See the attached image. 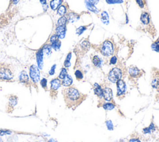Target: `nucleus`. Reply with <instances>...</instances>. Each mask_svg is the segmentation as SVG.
Instances as JSON below:
<instances>
[{
  "label": "nucleus",
  "instance_id": "28",
  "mask_svg": "<svg viewBox=\"0 0 159 142\" xmlns=\"http://www.w3.org/2000/svg\"><path fill=\"white\" fill-rule=\"evenodd\" d=\"M57 13L60 16H65L67 13V7L65 5H62L57 9Z\"/></svg>",
  "mask_w": 159,
  "mask_h": 142
},
{
  "label": "nucleus",
  "instance_id": "3",
  "mask_svg": "<svg viewBox=\"0 0 159 142\" xmlns=\"http://www.w3.org/2000/svg\"><path fill=\"white\" fill-rule=\"evenodd\" d=\"M14 77V72L9 65L6 64H0V80L3 81H11Z\"/></svg>",
  "mask_w": 159,
  "mask_h": 142
},
{
  "label": "nucleus",
  "instance_id": "11",
  "mask_svg": "<svg viewBox=\"0 0 159 142\" xmlns=\"http://www.w3.org/2000/svg\"><path fill=\"white\" fill-rule=\"evenodd\" d=\"M93 91L98 98L101 100H103V88L98 83L93 84Z\"/></svg>",
  "mask_w": 159,
  "mask_h": 142
},
{
  "label": "nucleus",
  "instance_id": "38",
  "mask_svg": "<svg viewBox=\"0 0 159 142\" xmlns=\"http://www.w3.org/2000/svg\"><path fill=\"white\" fill-rule=\"evenodd\" d=\"M12 134V131L7 129H0V137L5 135H10Z\"/></svg>",
  "mask_w": 159,
  "mask_h": 142
},
{
  "label": "nucleus",
  "instance_id": "34",
  "mask_svg": "<svg viewBox=\"0 0 159 142\" xmlns=\"http://www.w3.org/2000/svg\"><path fill=\"white\" fill-rule=\"evenodd\" d=\"M151 49H152V51L159 53V39L155 41L152 44V45H151Z\"/></svg>",
  "mask_w": 159,
  "mask_h": 142
},
{
  "label": "nucleus",
  "instance_id": "23",
  "mask_svg": "<svg viewBox=\"0 0 159 142\" xmlns=\"http://www.w3.org/2000/svg\"><path fill=\"white\" fill-rule=\"evenodd\" d=\"M151 85L153 89L159 91V74H156L153 77L152 80L151 81Z\"/></svg>",
  "mask_w": 159,
  "mask_h": 142
},
{
  "label": "nucleus",
  "instance_id": "44",
  "mask_svg": "<svg viewBox=\"0 0 159 142\" xmlns=\"http://www.w3.org/2000/svg\"><path fill=\"white\" fill-rule=\"evenodd\" d=\"M87 1H89L90 3L93 4V5H96L97 4L99 3V0H87Z\"/></svg>",
  "mask_w": 159,
  "mask_h": 142
},
{
  "label": "nucleus",
  "instance_id": "2",
  "mask_svg": "<svg viewBox=\"0 0 159 142\" xmlns=\"http://www.w3.org/2000/svg\"><path fill=\"white\" fill-rule=\"evenodd\" d=\"M98 50L104 57H109L115 54L116 49L114 43L111 41L107 39L102 43Z\"/></svg>",
  "mask_w": 159,
  "mask_h": 142
},
{
  "label": "nucleus",
  "instance_id": "29",
  "mask_svg": "<svg viewBox=\"0 0 159 142\" xmlns=\"http://www.w3.org/2000/svg\"><path fill=\"white\" fill-rule=\"evenodd\" d=\"M68 19L66 16H60L57 21V26H66L68 23Z\"/></svg>",
  "mask_w": 159,
  "mask_h": 142
},
{
  "label": "nucleus",
  "instance_id": "25",
  "mask_svg": "<svg viewBox=\"0 0 159 142\" xmlns=\"http://www.w3.org/2000/svg\"><path fill=\"white\" fill-rule=\"evenodd\" d=\"M101 16V21H102L103 24L108 25L109 23V16L108 13L106 12V11H102L100 14Z\"/></svg>",
  "mask_w": 159,
  "mask_h": 142
},
{
  "label": "nucleus",
  "instance_id": "43",
  "mask_svg": "<svg viewBox=\"0 0 159 142\" xmlns=\"http://www.w3.org/2000/svg\"><path fill=\"white\" fill-rule=\"evenodd\" d=\"M128 142H142L138 137H131Z\"/></svg>",
  "mask_w": 159,
  "mask_h": 142
},
{
  "label": "nucleus",
  "instance_id": "22",
  "mask_svg": "<svg viewBox=\"0 0 159 142\" xmlns=\"http://www.w3.org/2000/svg\"><path fill=\"white\" fill-rule=\"evenodd\" d=\"M85 6L86 7V9L88 11H91V12H92L94 14H99L100 11L97 8L96 5H93V4L90 3L89 1H87V0H85Z\"/></svg>",
  "mask_w": 159,
  "mask_h": 142
},
{
  "label": "nucleus",
  "instance_id": "47",
  "mask_svg": "<svg viewBox=\"0 0 159 142\" xmlns=\"http://www.w3.org/2000/svg\"><path fill=\"white\" fill-rule=\"evenodd\" d=\"M48 142H58V141L56 139H55V138H50V139H49L48 140Z\"/></svg>",
  "mask_w": 159,
  "mask_h": 142
},
{
  "label": "nucleus",
  "instance_id": "32",
  "mask_svg": "<svg viewBox=\"0 0 159 142\" xmlns=\"http://www.w3.org/2000/svg\"><path fill=\"white\" fill-rule=\"evenodd\" d=\"M75 76L78 80H82L84 77V74H83V71L80 69H77L75 71Z\"/></svg>",
  "mask_w": 159,
  "mask_h": 142
},
{
  "label": "nucleus",
  "instance_id": "21",
  "mask_svg": "<svg viewBox=\"0 0 159 142\" xmlns=\"http://www.w3.org/2000/svg\"><path fill=\"white\" fill-rule=\"evenodd\" d=\"M18 103V97L14 95H11L9 96L8 99V108H13L17 105Z\"/></svg>",
  "mask_w": 159,
  "mask_h": 142
},
{
  "label": "nucleus",
  "instance_id": "45",
  "mask_svg": "<svg viewBox=\"0 0 159 142\" xmlns=\"http://www.w3.org/2000/svg\"><path fill=\"white\" fill-rule=\"evenodd\" d=\"M20 1V0H11V3H12L13 5H17V4L19 3V1Z\"/></svg>",
  "mask_w": 159,
  "mask_h": 142
},
{
  "label": "nucleus",
  "instance_id": "16",
  "mask_svg": "<svg viewBox=\"0 0 159 142\" xmlns=\"http://www.w3.org/2000/svg\"><path fill=\"white\" fill-rule=\"evenodd\" d=\"M91 47V43L90 41L87 39H85L82 41V42L80 43V50L82 52H88Z\"/></svg>",
  "mask_w": 159,
  "mask_h": 142
},
{
  "label": "nucleus",
  "instance_id": "46",
  "mask_svg": "<svg viewBox=\"0 0 159 142\" xmlns=\"http://www.w3.org/2000/svg\"><path fill=\"white\" fill-rule=\"evenodd\" d=\"M40 3L42 5V6L47 5V0H40Z\"/></svg>",
  "mask_w": 159,
  "mask_h": 142
},
{
  "label": "nucleus",
  "instance_id": "27",
  "mask_svg": "<svg viewBox=\"0 0 159 142\" xmlns=\"http://www.w3.org/2000/svg\"><path fill=\"white\" fill-rule=\"evenodd\" d=\"M72 58V52H69V53L67 54L65 61L63 62V66L64 67L68 69L71 66V59Z\"/></svg>",
  "mask_w": 159,
  "mask_h": 142
},
{
  "label": "nucleus",
  "instance_id": "8",
  "mask_svg": "<svg viewBox=\"0 0 159 142\" xmlns=\"http://www.w3.org/2000/svg\"><path fill=\"white\" fill-rule=\"evenodd\" d=\"M128 74L130 77L132 78H137L142 75V70L139 69L137 67L131 66L128 68Z\"/></svg>",
  "mask_w": 159,
  "mask_h": 142
},
{
  "label": "nucleus",
  "instance_id": "6",
  "mask_svg": "<svg viewBox=\"0 0 159 142\" xmlns=\"http://www.w3.org/2000/svg\"><path fill=\"white\" fill-rule=\"evenodd\" d=\"M116 96L118 98H122L127 91V85L123 79H120L116 83Z\"/></svg>",
  "mask_w": 159,
  "mask_h": 142
},
{
  "label": "nucleus",
  "instance_id": "10",
  "mask_svg": "<svg viewBox=\"0 0 159 142\" xmlns=\"http://www.w3.org/2000/svg\"><path fill=\"white\" fill-rule=\"evenodd\" d=\"M113 99V90L109 87H103V100L104 102H111Z\"/></svg>",
  "mask_w": 159,
  "mask_h": 142
},
{
  "label": "nucleus",
  "instance_id": "14",
  "mask_svg": "<svg viewBox=\"0 0 159 142\" xmlns=\"http://www.w3.org/2000/svg\"><path fill=\"white\" fill-rule=\"evenodd\" d=\"M19 80L22 84H24L26 85L29 84L30 77L26 70L21 71L20 74V76H19Z\"/></svg>",
  "mask_w": 159,
  "mask_h": 142
},
{
  "label": "nucleus",
  "instance_id": "1",
  "mask_svg": "<svg viewBox=\"0 0 159 142\" xmlns=\"http://www.w3.org/2000/svg\"><path fill=\"white\" fill-rule=\"evenodd\" d=\"M62 93L66 105L69 108L77 107L85 98V96L77 89L71 86L64 89Z\"/></svg>",
  "mask_w": 159,
  "mask_h": 142
},
{
  "label": "nucleus",
  "instance_id": "31",
  "mask_svg": "<svg viewBox=\"0 0 159 142\" xmlns=\"http://www.w3.org/2000/svg\"><path fill=\"white\" fill-rule=\"evenodd\" d=\"M105 125H106V128L109 131H113L115 129L114 123H113L111 120H109V119L106 120L105 121Z\"/></svg>",
  "mask_w": 159,
  "mask_h": 142
},
{
  "label": "nucleus",
  "instance_id": "20",
  "mask_svg": "<svg viewBox=\"0 0 159 142\" xmlns=\"http://www.w3.org/2000/svg\"><path fill=\"white\" fill-rule=\"evenodd\" d=\"M101 107L106 111H111L114 110L116 107V105L113 102H103L101 104Z\"/></svg>",
  "mask_w": 159,
  "mask_h": 142
},
{
  "label": "nucleus",
  "instance_id": "36",
  "mask_svg": "<svg viewBox=\"0 0 159 142\" xmlns=\"http://www.w3.org/2000/svg\"><path fill=\"white\" fill-rule=\"evenodd\" d=\"M118 57H117V56L115 55H113L111 56L110 59H109V65L115 66V65H116V64L118 63Z\"/></svg>",
  "mask_w": 159,
  "mask_h": 142
},
{
  "label": "nucleus",
  "instance_id": "15",
  "mask_svg": "<svg viewBox=\"0 0 159 142\" xmlns=\"http://www.w3.org/2000/svg\"><path fill=\"white\" fill-rule=\"evenodd\" d=\"M67 17L68 19V22H70V23H74L75 22H77L80 18V16L78 14L73 12V11L68 13Z\"/></svg>",
  "mask_w": 159,
  "mask_h": 142
},
{
  "label": "nucleus",
  "instance_id": "4",
  "mask_svg": "<svg viewBox=\"0 0 159 142\" xmlns=\"http://www.w3.org/2000/svg\"><path fill=\"white\" fill-rule=\"evenodd\" d=\"M123 71L119 67H115L109 71L108 74V80L113 84H116L119 80L122 79Z\"/></svg>",
  "mask_w": 159,
  "mask_h": 142
},
{
  "label": "nucleus",
  "instance_id": "19",
  "mask_svg": "<svg viewBox=\"0 0 159 142\" xmlns=\"http://www.w3.org/2000/svg\"><path fill=\"white\" fill-rule=\"evenodd\" d=\"M156 130V125H155V123L153 122H151L150 125L148 126L144 127V128L142 129V133L144 135H149L154 132Z\"/></svg>",
  "mask_w": 159,
  "mask_h": 142
},
{
  "label": "nucleus",
  "instance_id": "40",
  "mask_svg": "<svg viewBox=\"0 0 159 142\" xmlns=\"http://www.w3.org/2000/svg\"><path fill=\"white\" fill-rule=\"evenodd\" d=\"M135 2L141 8H144L146 6L145 0H135Z\"/></svg>",
  "mask_w": 159,
  "mask_h": 142
},
{
  "label": "nucleus",
  "instance_id": "7",
  "mask_svg": "<svg viewBox=\"0 0 159 142\" xmlns=\"http://www.w3.org/2000/svg\"><path fill=\"white\" fill-rule=\"evenodd\" d=\"M50 84H51V87H50L51 95L52 97H56V95L59 89L62 86L61 80L59 79L58 77L54 78L51 80Z\"/></svg>",
  "mask_w": 159,
  "mask_h": 142
},
{
  "label": "nucleus",
  "instance_id": "35",
  "mask_svg": "<svg viewBox=\"0 0 159 142\" xmlns=\"http://www.w3.org/2000/svg\"><path fill=\"white\" fill-rule=\"evenodd\" d=\"M88 28L86 26H81L76 29V34L78 36H80Z\"/></svg>",
  "mask_w": 159,
  "mask_h": 142
},
{
  "label": "nucleus",
  "instance_id": "12",
  "mask_svg": "<svg viewBox=\"0 0 159 142\" xmlns=\"http://www.w3.org/2000/svg\"><path fill=\"white\" fill-rule=\"evenodd\" d=\"M67 32L66 26H57L55 28V34L58 36L59 39H63L65 37Z\"/></svg>",
  "mask_w": 159,
  "mask_h": 142
},
{
  "label": "nucleus",
  "instance_id": "5",
  "mask_svg": "<svg viewBox=\"0 0 159 142\" xmlns=\"http://www.w3.org/2000/svg\"><path fill=\"white\" fill-rule=\"evenodd\" d=\"M29 76L30 79L34 84H36L40 80V69L37 66L32 64L29 67Z\"/></svg>",
  "mask_w": 159,
  "mask_h": 142
},
{
  "label": "nucleus",
  "instance_id": "39",
  "mask_svg": "<svg viewBox=\"0 0 159 142\" xmlns=\"http://www.w3.org/2000/svg\"><path fill=\"white\" fill-rule=\"evenodd\" d=\"M108 5H116V4H121L123 3V0H105Z\"/></svg>",
  "mask_w": 159,
  "mask_h": 142
},
{
  "label": "nucleus",
  "instance_id": "24",
  "mask_svg": "<svg viewBox=\"0 0 159 142\" xmlns=\"http://www.w3.org/2000/svg\"><path fill=\"white\" fill-rule=\"evenodd\" d=\"M63 0H51L50 2V7L52 10L55 11L59 7L62 5Z\"/></svg>",
  "mask_w": 159,
  "mask_h": 142
},
{
  "label": "nucleus",
  "instance_id": "26",
  "mask_svg": "<svg viewBox=\"0 0 159 142\" xmlns=\"http://www.w3.org/2000/svg\"><path fill=\"white\" fill-rule=\"evenodd\" d=\"M42 51L44 52V54L47 55V57L50 56L52 54V48L51 47V44H45L44 46L42 47Z\"/></svg>",
  "mask_w": 159,
  "mask_h": 142
},
{
  "label": "nucleus",
  "instance_id": "33",
  "mask_svg": "<svg viewBox=\"0 0 159 142\" xmlns=\"http://www.w3.org/2000/svg\"><path fill=\"white\" fill-rule=\"evenodd\" d=\"M67 74H68V70L67 68H65V67H63L61 69V70H60V72L59 74L58 78L62 80L66 77Z\"/></svg>",
  "mask_w": 159,
  "mask_h": 142
},
{
  "label": "nucleus",
  "instance_id": "49",
  "mask_svg": "<svg viewBox=\"0 0 159 142\" xmlns=\"http://www.w3.org/2000/svg\"><path fill=\"white\" fill-rule=\"evenodd\" d=\"M0 142H3V140L2 138L1 137H0Z\"/></svg>",
  "mask_w": 159,
  "mask_h": 142
},
{
  "label": "nucleus",
  "instance_id": "37",
  "mask_svg": "<svg viewBox=\"0 0 159 142\" xmlns=\"http://www.w3.org/2000/svg\"><path fill=\"white\" fill-rule=\"evenodd\" d=\"M40 85L44 89L47 90V79L46 78H42V79L40 80Z\"/></svg>",
  "mask_w": 159,
  "mask_h": 142
},
{
  "label": "nucleus",
  "instance_id": "17",
  "mask_svg": "<svg viewBox=\"0 0 159 142\" xmlns=\"http://www.w3.org/2000/svg\"><path fill=\"white\" fill-rule=\"evenodd\" d=\"M62 82V85L65 87H71V85L73 84V78L70 75L67 74L66 77L61 80Z\"/></svg>",
  "mask_w": 159,
  "mask_h": 142
},
{
  "label": "nucleus",
  "instance_id": "42",
  "mask_svg": "<svg viewBox=\"0 0 159 142\" xmlns=\"http://www.w3.org/2000/svg\"><path fill=\"white\" fill-rule=\"evenodd\" d=\"M56 67H57V65L56 64H54L52 67L51 69L49 70V76H54V75L55 74V70H56Z\"/></svg>",
  "mask_w": 159,
  "mask_h": 142
},
{
  "label": "nucleus",
  "instance_id": "18",
  "mask_svg": "<svg viewBox=\"0 0 159 142\" xmlns=\"http://www.w3.org/2000/svg\"><path fill=\"white\" fill-rule=\"evenodd\" d=\"M92 62L94 67L96 68H100L103 64V60L98 55H94L92 57Z\"/></svg>",
  "mask_w": 159,
  "mask_h": 142
},
{
  "label": "nucleus",
  "instance_id": "48",
  "mask_svg": "<svg viewBox=\"0 0 159 142\" xmlns=\"http://www.w3.org/2000/svg\"><path fill=\"white\" fill-rule=\"evenodd\" d=\"M43 135H44V136H45V137H49V135H47V133H43Z\"/></svg>",
  "mask_w": 159,
  "mask_h": 142
},
{
  "label": "nucleus",
  "instance_id": "30",
  "mask_svg": "<svg viewBox=\"0 0 159 142\" xmlns=\"http://www.w3.org/2000/svg\"><path fill=\"white\" fill-rule=\"evenodd\" d=\"M51 45L52 49H54L55 51H59L60 49V47H61L62 43H61V41H60V39H59L57 41H55V42L51 44Z\"/></svg>",
  "mask_w": 159,
  "mask_h": 142
},
{
  "label": "nucleus",
  "instance_id": "9",
  "mask_svg": "<svg viewBox=\"0 0 159 142\" xmlns=\"http://www.w3.org/2000/svg\"><path fill=\"white\" fill-rule=\"evenodd\" d=\"M44 54L42 47L36 52V58L37 62V66L40 70H42L44 67Z\"/></svg>",
  "mask_w": 159,
  "mask_h": 142
},
{
  "label": "nucleus",
  "instance_id": "41",
  "mask_svg": "<svg viewBox=\"0 0 159 142\" xmlns=\"http://www.w3.org/2000/svg\"><path fill=\"white\" fill-rule=\"evenodd\" d=\"M59 37L58 36H57L55 34H52L51 37H50V39H49V42H50V44H52L53 43H54L55 42V41H57V40H59Z\"/></svg>",
  "mask_w": 159,
  "mask_h": 142
},
{
  "label": "nucleus",
  "instance_id": "13",
  "mask_svg": "<svg viewBox=\"0 0 159 142\" xmlns=\"http://www.w3.org/2000/svg\"><path fill=\"white\" fill-rule=\"evenodd\" d=\"M140 20H141V23L144 26H149L150 22V16L149 13L146 12V11H144L141 13V17H140Z\"/></svg>",
  "mask_w": 159,
  "mask_h": 142
}]
</instances>
